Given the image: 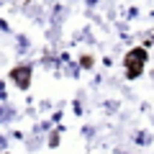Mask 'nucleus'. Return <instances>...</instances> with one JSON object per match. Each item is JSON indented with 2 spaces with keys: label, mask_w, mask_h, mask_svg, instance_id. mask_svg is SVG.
I'll return each mask as SVG.
<instances>
[{
  "label": "nucleus",
  "mask_w": 154,
  "mask_h": 154,
  "mask_svg": "<svg viewBox=\"0 0 154 154\" xmlns=\"http://www.w3.org/2000/svg\"><path fill=\"white\" fill-rule=\"evenodd\" d=\"M11 80L21 90H26L28 82H31V67H16V69H11Z\"/></svg>",
  "instance_id": "obj_2"
},
{
  "label": "nucleus",
  "mask_w": 154,
  "mask_h": 154,
  "mask_svg": "<svg viewBox=\"0 0 154 154\" xmlns=\"http://www.w3.org/2000/svg\"><path fill=\"white\" fill-rule=\"evenodd\" d=\"M144 62H146V51H144V49H134V51H128V57H126V69H128V77H136L139 72H141Z\"/></svg>",
  "instance_id": "obj_1"
}]
</instances>
